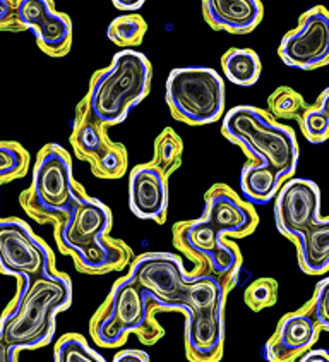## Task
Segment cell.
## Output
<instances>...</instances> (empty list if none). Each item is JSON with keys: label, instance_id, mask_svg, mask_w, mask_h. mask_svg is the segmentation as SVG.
<instances>
[{"label": "cell", "instance_id": "obj_1", "mask_svg": "<svg viewBox=\"0 0 329 362\" xmlns=\"http://www.w3.org/2000/svg\"><path fill=\"white\" fill-rule=\"evenodd\" d=\"M129 275L150 296L156 311L186 315V356L191 362H220L225 349V305L228 281L210 273L187 272L174 252H144L134 257Z\"/></svg>", "mask_w": 329, "mask_h": 362}, {"label": "cell", "instance_id": "obj_2", "mask_svg": "<svg viewBox=\"0 0 329 362\" xmlns=\"http://www.w3.org/2000/svg\"><path fill=\"white\" fill-rule=\"evenodd\" d=\"M74 288L67 273L18 279V292L0 315V333L19 352L36 351L52 344L57 316L72 304Z\"/></svg>", "mask_w": 329, "mask_h": 362}, {"label": "cell", "instance_id": "obj_3", "mask_svg": "<svg viewBox=\"0 0 329 362\" xmlns=\"http://www.w3.org/2000/svg\"><path fill=\"white\" fill-rule=\"evenodd\" d=\"M156 313L146 291L131 275H124L91 316L90 335L103 349L120 347L129 335H136L144 345H155L164 337Z\"/></svg>", "mask_w": 329, "mask_h": 362}, {"label": "cell", "instance_id": "obj_4", "mask_svg": "<svg viewBox=\"0 0 329 362\" xmlns=\"http://www.w3.org/2000/svg\"><path fill=\"white\" fill-rule=\"evenodd\" d=\"M153 66L150 59L134 48H122L110 66L91 76L90 88L83 96L91 115L103 126L122 124L129 112L151 91Z\"/></svg>", "mask_w": 329, "mask_h": 362}, {"label": "cell", "instance_id": "obj_5", "mask_svg": "<svg viewBox=\"0 0 329 362\" xmlns=\"http://www.w3.org/2000/svg\"><path fill=\"white\" fill-rule=\"evenodd\" d=\"M222 134L246 153L249 162L270 165L285 180L295 175L300 150L294 129L268 110L254 105L230 108L222 119Z\"/></svg>", "mask_w": 329, "mask_h": 362}, {"label": "cell", "instance_id": "obj_6", "mask_svg": "<svg viewBox=\"0 0 329 362\" xmlns=\"http://www.w3.org/2000/svg\"><path fill=\"white\" fill-rule=\"evenodd\" d=\"M83 192L86 189L74 179L71 153L59 143H48L36 155L31 184L19 194V204L35 222L54 225Z\"/></svg>", "mask_w": 329, "mask_h": 362}, {"label": "cell", "instance_id": "obj_7", "mask_svg": "<svg viewBox=\"0 0 329 362\" xmlns=\"http://www.w3.org/2000/svg\"><path fill=\"white\" fill-rule=\"evenodd\" d=\"M164 100L175 120L208 126L223 119L227 91L220 72L211 67H177L167 78Z\"/></svg>", "mask_w": 329, "mask_h": 362}, {"label": "cell", "instance_id": "obj_8", "mask_svg": "<svg viewBox=\"0 0 329 362\" xmlns=\"http://www.w3.org/2000/svg\"><path fill=\"white\" fill-rule=\"evenodd\" d=\"M172 240L184 256L194 263L196 273H210L237 285L242 269V252L223 237L206 218L182 220L172 227Z\"/></svg>", "mask_w": 329, "mask_h": 362}, {"label": "cell", "instance_id": "obj_9", "mask_svg": "<svg viewBox=\"0 0 329 362\" xmlns=\"http://www.w3.org/2000/svg\"><path fill=\"white\" fill-rule=\"evenodd\" d=\"M107 129L91 115L83 98L76 107L71 146L81 162L90 165L96 179L117 180L126 175L129 153L122 143L110 139Z\"/></svg>", "mask_w": 329, "mask_h": 362}, {"label": "cell", "instance_id": "obj_10", "mask_svg": "<svg viewBox=\"0 0 329 362\" xmlns=\"http://www.w3.org/2000/svg\"><path fill=\"white\" fill-rule=\"evenodd\" d=\"M55 256L45 240L21 218H0V273L18 279L55 272Z\"/></svg>", "mask_w": 329, "mask_h": 362}, {"label": "cell", "instance_id": "obj_11", "mask_svg": "<svg viewBox=\"0 0 329 362\" xmlns=\"http://www.w3.org/2000/svg\"><path fill=\"white\" fill-rule=\"evenodd\" d=\"M278 55L285 66L314 71L329 64V9L314 6L300 16L299 24L283 36Z\"/></svg>", "mask_w": 329, "mask_h": 362}, {"label": "cell", "instance_id": "obj_12", "mask_svg": "<svg viewBox=\"0 0 329 362\" xmlns=\"http://www.w3.org/2000/svg\"><path fill=\"white\" fill-rule=\"evenodd\" d=\"M114 213L103 201L83 192L72 204L71 211L54 223V237L59 251L72 256L90 247L96 240L110 234Z\"/></svg>", "mask_w": 329, "mask_h": 362}, {"label": "cell", "instance_id": "obj_13", "mask_svg": "<svg viewBox=\"0 0 329 362\" xmlns=\"http://www.w3.org/2000/svg\"><path fill=\"white\" fill-rule=\"evenodd\" d=\"M321 216V189L314 180L290 177L275 196V225L285 239L294 240Z\"/></svg>", "mask_w": 329, "mask_h": 362}, {"label": "cell", "instance_id": "obj_14", "mask_svg": "<svg viewBox=\"0 0 329 362\" xmlns=\"http://www.w3.org/2000/svg\"><path fill=\"white\" fill-rule=\"evenodd\" d=\"M203 218L227 239H244L254 234L259 215L254 204L249 203L227 184H213L204 194Z\"/></svg>", "mask_w": 329, "mask_h": 362}, {"label": "cell", "instance_id": "obj_15", "mask_svg": "<svg viewBox=\"0 0 329 362\" xmlns=\"http://www.w3.org/2000/svg\"><path fill=\"white\" fill-rule=\"evenodd\" d=\"M19 21L35 35L36 45L48 57L60 59L72 48V21L55 11L52 0H19Z\"/></svg>", "mask_w": 329, "mask_h": 362}, {"label": "cell", "instance_id": "obj_16", "mask_svg": "<svg viewBox=\"0 0 329 362\" xmlns=\"http://www.w3.org/2000/svg\"><path fill=\"white\" fill-rule=\"evenodd\" d=\"M321 327L316 321L309 300L297 311L287 313L278 321L273 335L263 349V357L268 362L299 361L302 354L316 345L319 340Z\"/></svg>", "mask_w": 329, "mask_h": 362}, {"label": "cell", "instance_id": "obj_17", "mask_svg": "<svg viewBox=\"0 0 329 362\" xmlns=\"http://www.w3.org/2000/svg\"><path fill=\"white\" fill-rule=\"evenodd\" d=\"M168 177L153 162L136 165L129 174V208L139 220L163 225L168 216Z\"/></svg>", "mask_w": 329, "mask_h": 362}, {"label": "cell", "instance_id": "obj_18", "mask_svg": "<svg viewBox=\"0 0 329 362\" xmlns=\"http://www.w3.org/2000/svg\"><path fill=\"white\" fill-rule=\"evenodd\" d=\"M201 6L210 28L230 35L251 33L264 18L261 0H201Z\"/></svg>", "mask_w": 329, "mask_h": 362}, {"label": "cell", "instance_id": "obj_19", "mask_svg": "<svg viewBox=\"0 0 329 362\" xmlns=\"http://www.w3.org/2000/svg\"><path fill=\"white\" fill-rule=\"evenodd\" d=\"M74 267L84 275H107L131 268L134 261V251L122 239L112 235L102 237L90 247L72 255Z\"/></svg>", "mask_w": 329, "mask_h": 362}, {"label": "cell", "instance_id": "obj_20", "mask_svg": "<svg viewBox=\"0 0 329 362\" xmlns=\"http://www.w3.org/2000/svg\"><path fill=\"white\" fill-rule=\"evenodd\" d=\"M299 267L306 275L316 276L329 272V216H318L294 240Z\"/></svg>", "mask_w": 329, "mask_h": 362}, {"label": "cell", "instance_id": "obj_21", "mask_svg": "<svg viewBox=\"0 0 329 362\" xmlns=\"http://www.w3.org/2000/svg\"><path fill=\"white\" fill-rule=\"evenodd\" d=\"M285 179L280 175L278 170L270 165L247 162L240 172V191L242 198L252 203L254 206L271 203L275 196L278 194L280 187Z\"/></svg>", "mask_w": 329, "mask_h": 362}, {"label": "cell", "instance_id": "obj_22", "mask_svg": "<svg viewBox=\"0 0 329 362\" xmlns=\"http://www.w3.org/2000/svg\"><path fill=\"white\" fill-rule=\"evenodd\" d=\"M225 78L237 86H254L259 81L263 64L252 48H228L222 55Z\"/></svg>", "mask_w": 329, "mask_h": 362}, {"label": "cell", "instance_id": "obj_23", "mask_svg": "<svg viewBox=\"0 0 329 362\" xmlns=\"http://www.w3.org/2000/svg\"><path fill=\"white\" fill-rule=\"evenodd\" d=\"M153 162L164 175H174L182 165L184 156V141L179 132L172 127H164L155 139Z\"/></svg>", "mask_w": 329, "mask_h": 362}, {"label": "cell", "instance_id": "obj_24", "mask_svg": "<svg viewBox=\"0 0 329 362\" xmlns=\"http://www.w3.org/2000/svg\"><path fill=\"white\" fill-rule=\"evenodd\" d=\"M31 165V156L18 141H0V186L23 179Z\"/></svg>", "mask_w": 329, "mask_h": 362}, {"label": "cell", "instance_id": "obj_25", "mask_svg": "<svg viewBox=\"0 0 329 362\" xmlns=\"http://www.w3.org/2000/svg\"><path fill=\"white\" fill-rule=\"evenodd\" d=\"M148 24L139 14H122L108 24L107 36L120 48H134L143 43Z\"/></svg>", "mask_w": 329, "mask_h": 362}, {"label": "cell", "instance_id": "obj_26", "mask_svg": "<svg viewBox=\"0 0 329 362\" xmlns=\"http://www.w3.org/2000/svg\"><path fill=\"white\" fill-rule=\"evenodd\" d=\"M55 362H105V357L96 352L81 333H66L55 341Z\"/></svg>", "mask_w": 329, "mask_h": 362}, {"label": "cell", "instance_id": "obj_27", "mask_svg": "<svg viewBox=\"0 0 329 362\" xmlns=\"http://www.w3.org/2000/svg\"><path fill=\"white\" fill-rule=\"evenodd\" d=\"M307 107L304 96L290 86L276 88L268 96V112L276 120H299Z\"/></svg>", "mask_w": 329, "mask_h": 362}, {"label": "cell", "instance_id": "obj_28", "mask_svg": "<svg viewBox=\"0 0 329 362\" xmlns=\"http://www.w3.org/2000/svg\"><path fill=\"white\" fill-rule=\"evenodd\" d=\"M278 281L270 276H263L252 281L244 292V303L254 313H261L264 309L273 308L278 303Z\"/></svg>", "mask_w": 329, "mask_h": 362}, {"label": "cell", "instance_id": "obj_29", "mask_svg": "<svg viewBox=\"0 0 329 362\" xmlns=\"http://www.w3.org/2000/svg\"><path fill=\"white\" fill-rule=\"evenodd\" d=\"M299 126L309 143L323 144L329 139V117L316 103L304 110L299 119Z\"/></svg>", "mask_w": 329, "mask_h": 362}, {"label": "cell", "instance_id": "obj_30", "mask_svg": "<svg viewBox=\"0 0 329 362\" xmlns=\"http://www.w3.org/2000/svg\"><path fill=\"white\" fill-rule=\"evenodd\" d=\"M309 304L321 329L329 332V276H324L318 281Z\"/></svg>", "mask_w": 329, "mask_h": 362}, {"label": "cell", "instance_id": "obj_31", "mask_svg": "<svg viewBox=\"0 0 329 362\" xmlns=\"http://www.w3.org/2000/svg\"><path fill=\"white\" fill-rule=\"evenodd\" d=\"M0 31H24L19 21V0H0Z\"/></svg>", "mask_w": 329, "mask_h": 362}, {"label": "cell", "instance_id": "obj_32", "mask_svg": "<svg viewBox=\"0 0 329 362\" xmlns=\"http://www.w3.org/2000/svg\"><path fill=\"white\" fill-rule=\"evenodd\" d=\"M150 354L139 351V349H124L119 354H115L114 362H150Z\"/></svg>", "mask_w": 329, "mask_h": 362}, {"label": "cell", "instance_id": "obj_33", "mask_svg": "<svg viewBox=\"0 0 329 362\" xmlns=\"http://www.w3.org/2000/svg\"><path fill=\"white\" fill-rule=\"evenodd\" d=\"M19 351L0 333V362H18Z\"/></svg>", "mask_w": 329, "mask_h": 362}, {"label": "cell", "instance_id": "obj_34", "mask_svg": "<svg viewBox=\"0 0 329 362\" xmlns=\"http://www.w3.org/2000/svg\"><path fill=\"white\" fill-rule=\"evenodd\" d=\"M300 362H329L328 349H309L306 354L299 357Z\"/></svg>", "mask_w": 329, "mask_h": 362}, {"label": "cell", "instance_id": "obj_35", "mask_svg": "<svg viewBox=\"0 0 329 362\" xmlns=\"http://www.w3.org/2000/svg\"><path fill=\"white\" fill-rule=\"evenodd\" d=\"M144 2L146 0H112V4L124 12H138L144 6Z\"/></svg>", "mask_w": 329, "mask_h": 362}, {"label": "cell", "instance_id": "obj_36", "mask_svg": "<svg viewBox=\"0 0 329 362\" xmlns=\"http://www.w3.org/2000/svg\"><path fill=\"white\" fill-rule=\"evenodd\" d=\"M316 105H318L321 110L324 112V114L329 117V86L326 90L321 91V95L318 96V102H316Z\"/></svg>", "mask_w": 329, "mask_h": 362}]
</instances>
